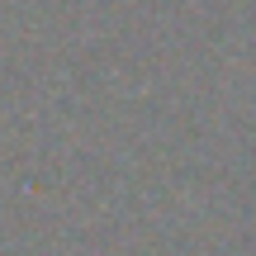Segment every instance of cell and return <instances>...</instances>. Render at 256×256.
<instances>
[]
</instances>
